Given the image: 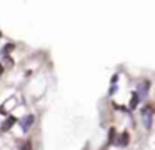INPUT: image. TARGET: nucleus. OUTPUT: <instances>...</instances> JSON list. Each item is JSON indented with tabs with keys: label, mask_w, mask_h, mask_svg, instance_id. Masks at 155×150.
Instances as JSON below:
<instances>
[{
	"label": "nucleus",
	"mask_w": 155,
	"mask_h": 150,
	"mask_svg": "<svg viewBox=\"0 0 155 150\" xmlns=\"http://www.w3.org/2000/svg\"><path fill=\"white\" fill-rule=\"evenodd\" d=\"M14 48H15V45H14V43H5V45L2 47V50H0V53H2L4 57H7V55H9V53H10L12 50H14Z\"/></svg>",
	"instance_id": "4"
},
{
	"label": "nucleus",
	"mask_w": 155,
	"mask_h": 150,
	"mask_svg": "<svg viewBox=\"0 0 155 150\" xmlns=\"http://www.w3.org/2000/svg\"><path fill=\"white\" fill-rule=\"evenodd\" d=\"M4 62H5L7 65H9V68H12V67H14V60H12L10 57H5V60H4Z\"/></svg>",
	"instance_id": "9"
},
{
	"label": "nucleus",
	"mask_w": 155,
	"mask_h": 150,
	"mask_svg": "<svg viewBox=\"0 0 155 150\" xmlns=\"http://www.w3.org/2000/svg\"><path fill=\"white\" fill-rule=\"evenodd\" d=\"M117 80H119V75H114V77H112V83H115Z\"/></svg>",
	"instance_id": "10"
},
{
	"label": "nucleus",
	"mask_w": 155,
	"mask_h": 150,
	"mask_svg": "<svg viewBox=\"0 0 155 150\" xmlns=\"http://www.w3.org/2000/svg\"><path fill=\"white\" fill-rule=\"evenodd\" d=\"M20 150H32V142L30 140H25V142L20 145Z\"/></svg>",
	"instance_id": "7"
},
{
	"label": "nucleus",
	"mask_w": 155,
	"mask_h": 150,
	"mask_svg": "<svg viewBox=\"0 0 155 150\" xmlns=\"http://www.w3.org/2000/svg\"><path fill=\"white\" fill-rule=\"evenodd\" d=\"M147 87H149V82H145L144 87H142V85L139 87V93L142 95V97H145V95H147ZM139 93H137V95H139Z\"/></svg>",
	"instance_id": "6"
},
{
	"label": "nucleus",
	"mask_w": 155,
	"mask_h": 150,
	"mask_svg": "<svg viewBox=\"0 0 155 150\" xmlns=\"http://www.w3.org/2000/svg\"><path fill=\"white\" fill-rule=\"evenodd\" d=\"M129 142H130L129 132H122V135H120V139H119V145H120V147H127Z\"/></svg>",
	"instance_id": "2"
},
{
	"label": "nucleus",
	"mask_w": 155,
	"mask_h": 150,
	"mask_svg": "<svg viewBox=\"0 0 155 150\" xmlns=\"http://www.w3.org/2000/svg\"><path fill=\"white\" fill-rule=\"evenodd\" d=\"M33 120H35V119H33V115H27L25 119H23V120L20 122V125H22V130H23V132H27V130H28V129L32 127V124H33Z\"/></svg>",
	"instance_id": "1"
},
{
	"label": "nucleus",
	"mask_w": 155,
	"mask_h": 150,
	"mask_svg": "<svg viewBox=\"0 0 155 150\" xmlns=\"http://www.w3.org/2000/svg\"><path fill=\"white\" fill-rule=\"evenodd\" d=\"M0 37H2V32H0Z\"/></svg>",
	"instance_id": "12"
},
{
	"label": "nucleus",
	"mask_w": 155,
	"mask_h": 150,
	"mask_svg": "<svg viewBox=\"0 0 155 150\" xmlns=\"http://www.w3.org/2000/svg\"><path fill=\"white\" fill-rule=\"evenodd\" d=\"M4 73V67H2V63H0V75Z\"/></svg>",
	"instance_id": "11"
},
{
	"label": "nucleus",
	"mask_w": 155,
	"mask_h": 150,
	"mask_svg": "<svg viewBox=\"0 0 155 150\" xmlns=\"http://www.w3.org/2000/svg\"><path fill=\"white\" fill-rule=\"evenodd\" d=\"M114 140H115V129L112 127L110 129V134H109V144H114Z\"/></svg>",
	"instance_id": "8"
},
{
	"label": "nucleus",
	"mask_w": 155,
	"mask_h": 150,
	"mask_svg": "<svg viewBox=\"0 0 155 150\" xmlns=\"http://www.w3.org/2000/svg\"><path fill=\"white\" fill-rule=\"evenodd\" d=\"M137 105H139V95L134 93V95H132V100H130V109H132V110L137 109Z\"/></svg>",
	"instance_id": "5"
},
{
	"label": "nucleus",
	"mask_w": 155,
	"mask_h": 150,
	"mask_svg": "<svg viewBox=\"0 0 155 150\" xmlns=\"http://www.w3.org/2000/svg\"><path fill=\"white\" fill-rule=\"evenodd\" d=\"M14 124H15V119H14V117H9V119H5V120H4V124H2V130H4V132L10 130Z\"/></svg>",
	"instance_id": "3"
}]
</instances>
